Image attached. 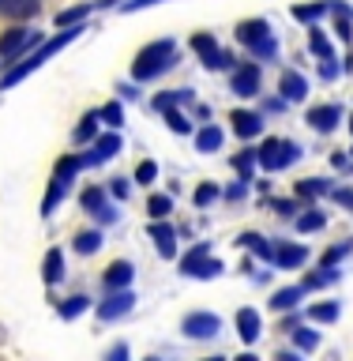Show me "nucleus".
I'll use <instances>...</instances> for the list:
<instances>
[{
  "instance_id": "1",
  "label": "nucleus",
  "mask_w": 353,
  "mask_h": 361,
  "mask_svg": "<svg viewBox=\"0 0 353 361\" xmlns=\"http://www.w3.org/2000/svg\"><path fill=\"white\" fill-rule=\"evenodd\" d=\"M177 56H180V49H177L173 38H158L151 45H143L132 61V79L135 83H151V79H158L162 72H169V68L177 64Z\"/></svg>"
},
{
  "instance_id": "2",
  "label": "nucleus",
  "mask_w": 353,
  "mask_h": 361,
  "mask_svg": "<svg viewBox=\"0 0 353 361\" xmlns=\"http://www.w3.org/2000/svg\"><path fill=\"white\" fill-rule=\"evenodd\" d=\"M301 154H304V147L293 143V140H282V135H267V143L256 147V162L264 173H282V169H290Z\"/></svg>"
},
{
  "instance_id": "3",
  "label": "nucleus",
  "mask_w": 353,
  "mask_h": 361,
  "mask_svg": "<svg viewBox=\"0 0 353 361\" xmlns=\"http://www.w3.org/2000/svg\"><path fill=\"white\" fill-rule=\"evenodd\" d=\"M27 49H42V30H30V27H23V23H16V27H8L0 34V64L4 68L23 61Z\"/></svg>"
},
{
  "instance_id": "4",
  "label": "nucleus",
  "mask_w": 353,
  "mask_h": 361,
  "mask_svg": "<svg viewBox=\"0 0 353 361\" xmlns=\"http://www.w3.org/2000/svg\"><path fill=\"white\" fill-rule=\"evenodd\" d=\"M79 207H83L90 219H94L98 226H113L120 219V211L109 203V192H106V185H87L83 192H79Z\"/></svg>"
},
{
  "instance_id": "5",
  "label": "nucleus",
  "mask_w": 353,
  "mask_h": 361,
  "mask_svg": "<svg viewBox=\"0 0 353 361\" xmlns=\"http://www.w3.org/2000/svg\"><path fill=\"white\" fill-rule=\"evenodd\" d=\"M180 335L192 338V343H203V338H214L222 335V316L218 312H207V309H196L180 320Z\"/></svg>"
},
{
  "instance_id": "6",
  "label": "nucleus",
  "mask_w": 353,
  "mask_h": 361,
  "mask_svg": "<svg viewBox=\"0 0 353 361\" xmlns=\"http://www.w3.org/2000/svg\"><path fill=\"white\" fill-rule=\"evenodd\" d=\"M132 309H135V293L132 290H117V293H106L101 301H94V316L101 324H117Z\"/></svg>"
},
{
  "instance_id": "7",
  "label": "nucleus",
  "mask_w": 353,
  "mask_h": 361,
  "mask_svg": "<svg viewBox=\"0 0 353 361\" xmlns=\"http://www.w3.org/2000/svg\"><path fill=\"white\" fill-rule=\"evenodd\" d=\"M124 151V140H120V132H101L94 143H90V151L79 154V162H83V169H94L101 162H109V158H117Z\"/></svg>"
},
{
  "instance_id": "8",
  "label": "nucleus",
  "mask_w": 353,
  "mask_h": 361,
  "mask_svg": "<svg viewBox=\"0 0 353 361\" xmlns=\"http://www.w3.org/2000/svg\"><path fill=\"white\" fill-rule=\"evenodd\" d=\"M259 83H264V72H259L256 61L237 64L233 75H230V90H233L237 98H256L259 94Z\"/></svg>"
},
{
  "instance_id": "9",
  "label": "nucleus",
  "mask_w": 353,
  "mask_h": 361,
  "mask_svg": "<svg viewBox=\"0 0 353 361\" xmlns=\"http://www.w3.org/2000/svg\"><path fill=\"white\" fill-rule=\"evenodd\" d=\"M335 185L327 177H304V180H293V200L301 203V207H312L316 200H323V196H331Z\"/></svg>"
},
{
  "instance_id": "10",
  "label": "nucleus",
  "mask_w": 353,
  "mask_h": 361,
  "mask_svg": "<svg viewBox=\"0 0 353 361\" xmlns=\"http://www.w3.org/2000/svg\"><path fill=\"white\" fill-rule=\"evenodd\" d=\"M132 279H135V264H132V259H113V264L101 271V286H106V293L132 290Z\"/></svg>"
},
{
  "instance_id": "11",
  "label": "nucleus",
  "mask_w": 353,
  "mask_h": 361,
  "mask_svg": "<svg viewBox=\"0 0 353 361\" xmlns=\"http://www.w3.org/2000/svg\"><path fill=\"white\" fill-rule=\"evenodd\" d=\"M147 237L158 245L162 259H177V226L173 222H147Z\"/></svg>"
},
{
  "instance_id": "12",
  "label": "nucleus",
  "mask_w": 353,
  "mask_h": 361,
  "mask_svg": "<svg viewBox=\"0 0 353 361\" xmlns=\"http://www.w3.org/2000/svg\"><path fill=\"white\" fill-rule=\"evenodd\" d=\"M230 124H233V132H237V140H259L264 135V117H259L256 109H233L230 113Z\"/></svg>"
},
{
  "instance_id": "13",
  "label": "nucleus",
  "mask_w": 353,
  "mask_h": 361,
  "mask_svg": "<svg viewBox=\"0 0 353 361\" xmlns=\"http://www.w3.org/2000/svg\"><path fill=\"white\" fill-rule=\"evenodd\" d=\"M237 245L248 248L256 259H264V264H275V248L278 241L275 237H264V233H256V230H244V233H237Z\"/></svg>"
},
{
  "instance_id": "14",
  "label": "nucleus",
  "mask_w": 353,
  "mask_h": 361,
  "mask_svg": "<svg viewBox=\"0 0 353 361\" xmlns=\"http://www.w3.org/2000/svg\"><path fill=\"white\" fill-rule=\"evenodd\" d=\"M304 121H309V128H312V132L327 135V132H335V128H338V121H342V109H338L335 102H327V106H312Z\"/></svg>"
},
{
  "instance_id": "15",
  "label": "nucleus",
  "mask_w": 353,
  "mask_h": 361,
  "mask_svg": "<svg viewBox=\"0 0 353 361\" xmlns=\"http://www.w3.org/2000/svg\"><path fill=\"white\" fill-rule=\"evenodd\" d=\"M304 264H309V248L297 245V241H278V248H275V267L278 271H297Z\"/></svg>"
},
{
  "instance_id": "16",
  "label": "nucleus",
  "mask_w": 353,
  "mask_h": 361,
  "mask_svg": "<svg viewBox=\"0 0 353 361\" xmlns=\"http://www.w3.org/2000/svg\"><path fill=\"white\" fill-rule=\"evenodd\" d=\"M233 327H237V335H241V343L252 346V343H259V335H264V316L256 309H237Z\"/></svg>"
},
{
  "instance_id": "17",
  "label": "nucleus",
  "mask_w": 353,
  "mask_h": 361,
  "mask_svg": "<svg viewBox=\"0 0 353 361\" xmlns=\"http://www.w3.org/2000/svg\"><path fill=\"white\" fill-rule=\"evenodd\" d=\"M237 42L248 45V49H256L259 42H267L271 38V23L267 19H244V23H237Z\"/></svg>"
},
{
  "instance_id": "18",
  "label": "nucleus",
  "mask_w": 353,
  "mask_h": 361,
  "mask_svg": "<svg viewBox=\"0 0 353 361\" xmlns=\"http://www.w3.org/2000/svg\"><path fill=\"white\" fill-rule=\"evenodd\" d=\"M211 256H214V252H211V241H196V245H192L185 256L177 259V271H180L185 279H192V275H196V271H199L203 264H207Z\"/></svg>"
},
{
  "instance_id": "19",
  "label": "nucleus",
  "mask_w": 353,
  "mask_h": 361,
  "mask_svg": "<svg viewBox=\"0 0 353 361\" xmlns=\"http://www.w3.org/2000/svg\"><path fill=\"white\" fill-rule=\"evenodd\" d=\"M278 98L282 102H304V98H309V79H304L301 72H282Z\"/></svg>"
},
{
  "instance_id": "20",
  "label": "nucleus",
  "mask_w": 353,
  "mask_h": 361,
  "mask_svg": "<svg viewBox=\"0 0 353 361\" xmlns=\"http://www.w3.org/2000/svg\"><path fill=\"white\" fill-rule=\"evenodd\" d=\"M304 301V290H301V282H293V286H278L275 293H271V309L275 312H297V305Z\"/></svg>"
},
{
  "instance_id": "21",
  "label": "nucleus",
  "mask_w": 353,
  "mask_h": 361,
  "mask_svg": "<svg viewBox=\"0 0 353 361\" xmlns=\"http://www.w3.org/2000/svg\"><path fill=\"white\" fill-rule=\"evenodd\" d=\"M42 11V0H0V16L11 23H27Z\"/></svg>"
},
{
  "instance_id": "22",
  "label": "nucleus",
  "mask_w": 353,
  "mask_h": 361,
  "mask_svg": "<svg viewBox=\"0 0 353 361\" xmlns=\"http://www.w3.org/2000/svg\"><path fill=\"white\" fill-rule=\"evenodd\" d=\"M42 282H45V286H56V282H64V252H61L56 245L42 256Z\"/></svg>"
},
{
  "instance_id": "23",
  "label": "nucleus",
  "mask_w": 353,
  "mask_h": 361,
  "mask_svg": "<svg viewBox=\"0 0 353 361\" xmlns=\"http://www.w3.org/2000/svg\"><path fill=\"white\" fill-rule=\"evenodd\" d=\"M327 219H331V214L312 203V207H304L297 219H293V226H297V233H320V230H327Z\"/></svg>"
},
{
  "instance_id": "24",
  "label": "nucleus",
  "mask_w": 353,
  "mask_h": 361,
  "mask_svg": "<svg viewBox=\"0 0 353 361\" xmlns=\"http://www.w3.org/2000/svg\"><path fill=\"white\" fill-rule=\"evenodd\" d=\"M222 143H225V132L218 128V124H203V128H196V151L199 154L222 151Z\"/></svg>"
},
{
  "instance_id": "25",
  "label": "nucleus",
  "mask_w": 353,
  "mask_h": 361,
  "mask_svg": "<svg viewBox=\"0 0 353 361\" xmlns=\"http://www.w3.org/2000/svg\"><path fill=\"white\" fill-rule=\"evenodd\" d=\"M169 214H173V196H169V192H151V196H147V219L169 222Z\"/></svg>"
},
{
  "instance_id": "26",
  "label": "nucleus",
  "mask_w": 353,
  "mask_h": 361,
  "mask_svg": "<svg viewBox=\"0 0 353 361\" xmlns=\"http://www.w3.org/2000/svg\"><path fill=\"white\" fill-rule=\"evenodd\" d=\"M185 102H196V90H192V87H180V90H166V94H158V98L151 102V109L169 113V109L185 106Z\"/></svg>"
},
{
  "instance_id": "27",
  "label": "nucleus",
  "mask_w": 353,
  "mask_h": 361,
  "mask_svg": "<svg viewBox=\"0 0 353 361\" xmlns=\"http://www.w3.org/2000/svg\"><path fill=\"white\" fill-rule=\"evenodd\" d=\"M290 338H293V350H301V354H312V350H320V343H323V335L316 331V324H301Z\"/></svg>"
},
{
  "instance_id": "28",
  "label": "nucleus",
  "mask_w": 353,
  "mask_h": 361,
  "mask_svg": "<svg viewBox=\"0 0 353 361\" xmlns=\"http://www.w3.org/2000/svg\"><path fill=\"white\" fill-rule=\"evenodd\" d=\"M98 124H101V117H98V109L94 113H83V121H79L75 124V132H72V143H79V147H83V143H94L98 140Z\"/></svg>"
},
{
  "instance_id": "29",
  "label": "nucleus",
  "mask_w": 353,
  "mask_h": 361,
  "mask_svg": "<svg viewBox=\"0 0 353 361\" xmlns=\"http://www.w3.org/2000/svg\"><path fill=\"white\" fill-rule=\"evenodd\" d=\"M101 245H106V233L101 230H79L72 241V248L79 256H94V252H101Z\"/></svg>"
},
{
  "instance_id": "30",
  "label": "nucleus",
  "mask_w": 353,
  "mask_h": 361,
  "mask_svg": "<svg viewBox=\"0 0 353 361\" xmlns=\"http://www.w3.org/2000/svg\"><path fill=\"white\" fill-rule=\"evenodd\" d=\"M83 173V162H79V154H64L61 162L53 166V180H61V185L72 188V180Z\"/></svg>"
},
{
  "instance_id": "31",
  "label": "nucleus",
  "mask_w": 353,
  "mask_h": 361,
  "mask_svg": "<svg viewBox=\"0 0 353 361\" xmlns=\"http://www.w3.org/2000/svg\"><path fill=\"white\" fill-rule=\"evenodd\" d=\"M90 301L87 293H72V298H64V301H56V312H61V320H75V316H83L90 309Z\"/></svg>"
},
{
  "instance_id": "32",
  "label": "nucleus",
  "mask_w": 353,
  "mask_h": 361,
  "mask_svg": "<svg viewBox=\"0 0 353 361\" xmlns=\"http://www.w3.org/2000/svg\"><path fill=\"white\" fill-rule=\"evenodd\" d=\"M233 169H237V177H241V180H256V169H259V162H256V147H244V151H237V154H233Z\"/></svg>"
},
{
  "instance_id": "33",
  "label": "nucleus",
  "mask_w": 353,
  "mask_h": 361,
  "mask_svg": "<svg viewBox=\"0 0 353 361\" xmlns=\"http://www.w3.org/2000/svg\"><path fill=\"white\" fill-rule=\"evenodd\" d=\"M338 316H342V305H338V301H316V305H309V320L312 324H335Z\"/></svg>"
},
{
  "instance_id": "34",
  "label": "nucleus",
  "mask_w": 353,
  "mask_h": 361,
  "mask_svg": "<svg viewBox=\"0 0 353 361\" xmlns=\"http://www.w3.org/2000/svg\"><path fill=\"white\" fill-rule=\"evenodd\" d=\"M64 196H68V185H61V180H49V188H45V196H42V219H53V211L61 207Z\"/></svg>"
},
{
  "instance_id": "35",
  "label": "nucleus",
  "mask_w": 353,
  "mask_h": 361,
  "mask_svg": "<svg viewBox=\"0 0 353 361\" xmlns=\"http://www.w3.org/2000/svg\"><path fill=\"white\" fill-rule=\"evenodd\" d=\"M214 200H222V188L214 185V180H203V185H196V192H192V207L196 211H207Z\"/></svg>"
},
{
  "instance_id": "36",
  "label": "nucleus",
  "mask_w": 353,
  "mask_h": 361,
  "mask_svg": "<svg viewBox=\"0 0 353 361\" xmlns=\"http://www.w3.org/2000/svg\"><path fill=\"white\" fill-rule=\"evenodd\" d=\"M349 252H353V237H346V241H338V245H331V248H323L320 267H338Z\"/></svg>"
},
{
  "instance_id": "37",
  "label": "nucleus",
  "mask_w": 353,
  "mask_h": 361,
  "mask_svg": "<svg viewBox=\"0 0 353 361\" xmlns=\"http://www.w3.org/2000/svg\"><path fill=\"white\" fill-rule=\"evenodd\" d=\"M327 16V0H312V4H297L293 8V19L297 23H309V27H316V19Z\"/></svg>"
},
{
  "instance_id": "38",
  "label": "nucleus",
  "mask_w": 353,
  "mask_h": 361,
  "mask_svg": "<svg viewBox=\"0 0 353 361\" xmlns=\"http://www.w3.org/2000/svg\"><path fill=\"white\" fill-rule=\"evenodd\" d=\"M309 49L320 56V61L323 56H335V45H331V38H327L320 27H309Z\"/></svg>"
},
{
  "instance_id": "39",
  "label": "nucleus",
  "mask_w": 353,
  "mask_h": 361,
  "mask_svg": "<svg viewBox=\"0 0 353 361\" xmlns=\"http://www.w3.org/2000/svg\"><path fill=\"white\" fill-rule=\"evenodd\" d=\"M90 16V4H79V8H68V11H56V27L68 30V27H79Z\"/></svg>"
},
{
  "instance_id": "40",
  "label": "nucleus",
  "mask_w": 353,
  "mask_h": 361,
  "mask_svg": "<svg viewBox=\"0 0 353 361\" xmlns=\"http://www.w3.org/2000/svg\"><path fill=\"white\" fill-rule=\"evenodd\" d=\"M166 128L177 132V135H196V124H192L180 109H169V113H166Z\"/></svg>"
},
{
  "instance_id": "41",
  "label": "nucleus",
  "mask_w": 353,
  "mask_h": 361,
  "mask_svg": "<svg viewBox=\"0 0 353 361\" xmlns=\"http://www.w3.org/2000/svg\"><path fill=\"white\" fill-rule=\"evenodd\" d=\"M135 185H143V188H151L154 185V180H158V162H154V158H143V162L140 166H135Z\"/></svg>"
},
{
  "instance_id": "42",
  "label": "nucleus",
  "mask_w": 353,
  "mask_h": 361,
  "mask_svg": "<svg viewBox=\"0 0 353 361\" xmlns=\"http://www.w3.org/2000/svg\"><path fill=\"white\" fill-rule=\"evenodd\" d=\"M264 203H267V207H271V211L278 214V219H297V214L304 211V207H301L297 200H271V196H267Z\"/></svg>"
},
{
  "instance_id": "43",
  "label": "nucleus",
  "mask_w": 353,
  "mask_h": 361,
  "mask_svg": "<svg viewBox=\"0 0 353 361\" xmlns=\"http://www.w3.org/2000/svg\"><path fill=\"white\" fill-rule=\"evenodd\" d=\"M98 117H101V124H109V128L117 132L124 124V106H120V102H106V106L98 109Z\"/></svg>"
},
{
  "instance_id": "44",
  "label": "nucleus",
  "mask_w": 353,
  "mask_h": 361,
  "mask_svg": "<svg viewBox=\"0 0 353 361\" xmlns=\"http://www.w3.org/2000/svg\"><path fill=\"white\" fill-rule=\"evenodd\" d=\"M203 68H211V72H222V68H237V61H233V53L214 49L211 56H203Z\"/></svg>"
},
{
  "instance_id": "45",
  "label": "nucleus",
  "mask_w": 353,
  "mask_h": 361,
  "mask_svg": "<svg viewBox=\"0 0 353 361\" xmlns=\"http://www.w3.org/2000/svg\"><path fill=\"white\" fill-rule=\"evenodd\" d=\"M192 49H196L199 53V61H203V56H211L214 49H218V38H214V34H192Z\"/></svg>"
},
{
  "instance_id": "46",
  "label": "nucleus",
  "mask_w": 353,
  "mask_h": 361,
  "mask_svg": "<svg viewBox=\"0 0 353 361\" xmlns=\"http://www.w3.org/2000/svg\"><path fill=\"white\" fill-rule=\"evenodd\" d=\"M106 192H109V200H117V203H124L132 196V185H128V177H109V185H106Z\"/></svg>"
},
{
  "instance_id": "47",
  "label": "nucleus",
  "mask_w": 353,
  "mask_h": 361,
  "mask_svg": "<svg viewBox=\"0 0 353 361\" xmlns=\"http://www.w3.org/2000/svg\"><path fill=\"white\" fill-rule=\"evenodd\" d=\"M248 53H252L256 61H275V56H278V42H275V34H271L267 42H259L256 49H248Z\"/></svg>"
},
{
  "instance_id": "48",
  "label": "nucleus",
  "mask_w": 353,
  "mask_h": 361,
  "mask_svg": "<svg viewBox=\"0 0 353 361\" xmlns=\"http://www.w3.org/2000/svg\"><path fill=\"white\" fill-rule=\"evenodd\" d=\"M222 271H225V264H222L218 256H211L207 264H203V267H199V271H196V275H192V279H203V282H207V279H218Z\"/></svg>"
},
{
  "instance_id": "49",
  "label": "nucleus",
  "mask_w": 353,
  "mask_h": 361,
  "mask_svg": "<svg viewBox=\"0 0 353 361\" xmlns=\"http://www.w3.org/2000/svg\"><path fill=\"white\" fill-rule=\"evenodd\" d=\"M244 196H248V180H241V177H237L230 188H222V200L225 203H241Z\"/></svg>"
},
{
  "instance_id": "50",
  "label": "nucleus",
  "mask_w": 353,
  "mask_h": 361,
  "mask_svg": "<svg viewBox=\"0 0 353 361\" xmlns=\"http://www.w3.org/2000/svg\"><path fill=\"white\" fill-rule=\"evenodd\" d=\"M101 361H132V346L120 338V343H113L106 354H101Z\"/></svg>"
},
{
  "instance_id": "51",
  "label": "nucleus",
  "mask_w": 353,
  "mask_h": 361,
  "mask_svg": "<svg viewBox=\"0 0 353 361\" xmlns=\"http://www.w3.org/2000/svg\"><path fill=\"white\" fill-rule=\"evenodd\" d=\"M301 324H304V316H301V312H282V320H278V331L293 335V331H297Z\"/></svg>"
},
{
  "instance_id": "52",
  "label": "nucleus",
  "mask_w": 353,
  "mask_h": 361,
  "mask_svg": "<svg viewBox=\"0 0 353 361\" xmlns=\"http://www.w3.org/2000/svg\"><path fill=\"white\" fill-rule=\"evenodd\" d=\"M338 75H342V68L335 64V56H323V61H320V79L331 83V79H338Z\"/></svg>"
},
{
  "instance_id": "53",
  "label": "nucleus",
  "mask_w": 353,
  "mask_h": 361,
  "mask_svg": "<svg viewBox=\"0 0 353 361\" xmlns=\"http://www.w3.org/2000/svg\"><path fill=\"white\" fill-rule=\"evenodd\" d=\"M349 19H353V16H335V34H338L342 42L353 38V23H349Z\"/></svg>"
},
{
  "instance_id": "54",
  "label": "nucleus",
  "mask_w": 353,
  "mask_h": 361,
  "mask_svg": "<svg viewBox=\"0 0 353 361\" xmlns=\"http://www.w3.org/2000/svg\"><path fill=\"white\" fill-rule=\"evenodd\" d=\"M331 200H335V203H342V207H349V211H353V188H335V192H331Z\"/></svg>"
},
{
  "instance_id": "55",
  "label": "nucleus",
  "mask_w": 353,
  "mask_h": 361,
  "mask_svg": "<svg viewBox=\"0 0 353 361\" xmlns=\"http://www.w3.org/2000/svg\"><path fill=\"white\" fill-rule=\"evenodd\" d=\"M151 4H162V0H128L124 11H140V8H151Z\"/></svg>"
},
{
  "instance_id": "56",
  "label": "nucleus",
  "mask_w": 353,
  "mask_h": 361,
  "mask_svg": "<svg viewBox=\"0 0 353 361\" xmlns=\"http://www.w3.org/2000/svg\"><path fill=\"white\" fill-rule=\"evenodd\" d=\"M275 361H301V350H278Z\"/></svg>"
},
{
  "instance_id": "57",
  "label": "nucleus",
  "mask_w": 353,
  "mask_h": 361,
  "mask_svg": "<svg viewBox=\"0 0 353 361\" xmlns=\"http://www.w3.org/2000/svg\"><path fill=\"white\" fill-rule=\"evenodd\" d=\"M331 166H335V169H353V166H349V154H335Z\"/></svg>"
},
{
  "instance_id": "58",
  "label": "nucleus",
  "mask_w": 353,
  "mask_h": 361,
  "mask_svg": "<svg viewBox=\"0 0 353 361\" xmlns=\"http://www.w3.org/2000/svg\"><path fill=\"white\" fill-rule=\"evenodd\" d=\"M256 192L267 200V196H271V180H256Z\"/></svg>"
},
{
  "instance_id": "59",
  "label": "nucleus",
  "mask_w": 353,
  "mask_h": 361,
  "mask_svg": "<svg viewBox=\"0 0 353 361\" xmlns=\"http://www.w3.org/2000/svg\"><path fill=\"white\" fill-rule=\"evenodd\" d=\"M237 361H259V357L252 354V350H244V354H237Z\"/></svg>"
},
{
  "instance_id": "60",
  "label": "nucleus",
  "mask_w": 353,
  "mask_h": 361,
  "mask_svg": "<svg viewBox=\"0 0 353 361\" xmlns=\"http://www.w3.org/2000/svg\"><path fill=\"white\" fill-rule=\"evenodd\" d=\"M98 4H101V8H109V4H117V0H98Z\"/></svg>"
},
{
  "instance_id": "61",
  "label": "nucleus",
  "mask_w": 353,
  "mask_h": 361,
  "mask_svg": "<svg viewBox=\"0 0 353 361\" xmlns=\"http://www.w3.org/2000/svg\"><path fill=\"white\" fill-rule=\"evenodd\" d=\"M203 361H225V357H222V354H214V357H203Z\"/></svg>"
},
{
  "instance_id": "62",
  "label": "nucleus",
  "mask_w": 353,
  "mask_h": 361,
  "mask_svg": "<svg viewBox=\"0 0 353 361\" xmlns=\"http://www.w3.org/2000/svg\"><path fill=\"white\" fill-rule=\"evenodd\" d=\"M143 361H162V357H154V354H151V357H143Z\"/></svg>"
},
{
  "instance_id": "63",
  "label": "nucleus",
  "mask_w": 353,
  "mask_h": 361,
  "mask_svg": "<svg viewBox=\"0 0 353 361\" xmlns=\"http://www.w3.org/2000/svg\"><path fill=\"white\" fill-rule=\"evenodd\" d=\"M349 166H353V151H349ZM349 173H353V169H349Z\"/></svg>"
},
{
  "instance_id": "64",
  "label": "nucleus",
  "mask_w": 353,
  "mask_h": 361,
  "mask_svg": "<svg viewBox=\"0 0 353 361\" xmlns=\"http://www.w3.org/2000/svg\"><path fill=\"white\" fill-rule=\"evenodd\" d=\"M349 135H353V117H349Z\"/></svg>"
}]
</instances>
